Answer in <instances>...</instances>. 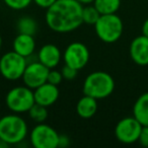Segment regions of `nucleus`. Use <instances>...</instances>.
Listing matches in <instances>:
<instances>
[{
    "instance_id": "nucleus-1",
    "label": "nucleus",
    "mask_w": 148,
    "mask_h": 148,
    "mask_svg": "<svg viewBox=\"0 0 148 148\" xmlns=\"http://www.w3.org/2000/svg\"><path fill=\"white\" fill-rule=\"evenodd\" d=\"M82 9V4L77 0H56L47 9L48 27L57 33H69L78 29L83 23Z\"/></svg>"
},
{
    "instance_id": "nucleus-2",
    "label": "nucleus",
    "mask_w": 148,
    "mask_h": 148,
    "mask_svg": "<svg viewBox=\"0 0 148 148\" xmlns=\"http://www.w3.org/2000/svg\"><path fill=\"white\" fill-rule=\"evenodd\" d=\"M115 89V81L109 73L103 71L92 72L85 78L83 83V93L101 99L108 97Z\"/></svg>"
},
{
    "instance_id": "nucleus-3",
    "label": "nucleus",
    "mask_w": 148,
    "mask_h": 148,
    "mask_svg": "<svg viewBox=\"0 0 148 148\" xmlns=\"http://www.w3.org/2000/svg\"><path fill=\"white\" fill-rule=\"evenodd\" d=\"M27 134V125L21 117L7 115L0 119V139L8 145L18 144Z\"/></svg>"
},
{
    "instance_id": "nucleus-4",
    "label": "nucleus",
    "mask_w": 148,
    "mask_h": 148,
    "mask_svg": "<svg viewBox=\"0 0 148 148\" xmlns=\"http://www.w3.org/2000/svg\"><path fill=\"white\" fill-rule=\"evenodd\" d=\"M97 37L105 43H115L123 34V21L116 13L101 14L95 25Z\"/></svg>"
},
{
    "instance_id": "nucleus-5",
    "label": "nucleus",
    "mask_w": 148,
    "mask_h": 148,
    "mask_svg": "<svg viewBox=\"0 0 148 148\" xmlns=\"http://www.w3.org/2000/svg\"><path fill=\"white\" fill-rule=\"evenodd\" d=\"M27 65L25 57L11 51L0 58V73L8 80H16L23 77Z\"/></svg>"
},
{
    "instance_id": "nucleus-6",
    "label": "nucleus",
    "mask_w": 148,
    "mask_h": 148,
    "mask_svg": "<svg viewBox=\"0 0 148 148\" xmlns=\"http://www.w3.org/2000/svg\"><path fill=\"white\" fill-rule=\"evenodd\" d=\"M36 103L35 95L32 88L27 86H16L8 91L6 105L14 113H25Z\"/></svg>"
},
{
    "instance_id": "nucleus-7",
    "label": "nucleus",
    "mask_w": 148,
    "mask_h": 148,
    "mask_svg": "<svg viewBox=\"0 0 148 148\" xmlns=\"http://www.w3.org/2000/svg\"><path fill=\"white\" fill-rule=\"evenodd\" d=\"M59 134L46 124L39 123L31 133V142L35 148H57Z\"/></svg>"
},
{
    "instance_id": "nucleus-8",
    "label": "nucleus",
    "mask_w": 148,
    "mask_h": 148,
    "mask_svg": "<svg viewBox=\"0 0 148 148\" xmlns=\"http://www.w3.org/2000/svg\"><path fill=\"white\" fill-rule=\"evenodd\" d=\"M143 126L135 117H127L122 119L117 124L115 135L120 142L124 144L135 143L139 139Z\"/></svg>"
},
{
    "instance_id": "nucleus-9",
    "label": "nucleus",
    "mask_w": 148,
    "mask_h": 148,
    "mask_svg": "<svg viewBox=\"0 0 148 148\" xmlns=\"http://www.w3.org/2000/svg\"><path fill=\"white\" fill-rule=\"evenodd\" d=\"M89 60V51L82 43L74 42L71 43L64 52L65 64L74 69L80 70L85 67Z\"/></svg>"
},
{
    "instance_id": "nucleus-10",
    "label": "nucleus",
    "mask_w": 148,
    "mask_h": 148,
    "mask_svg": "<svg viewBox=\"0 0 148 148\" xmlns=\"http://www.w3.org/2000/svg\"><path fill=\"white\" fill-rule=\"evenodd\" d=\"M49 71V68L43 65L40 61L27 63L21 78L25 86L32 89H36L37 87L47 82Z\"/></svg>"
},
{
    "instance_id": "nucleus-11",
    "label": "nucleus",
    "mask_w": 148,
    "mask_h": 148,
    "mask_svg": "<svg viewBox=\"0 0 148 148\" xmlns=\"http://www.w3.org/2000/svg\"><path fill=\"white\" fill-rule=\"evenodd\" d=\"M130 56L137 65H148V38L144 35L135 38L130 45Z\"/></svg>"
},
{
    "instance_id": "nucleus-12",
    "label": "nucleus",
    "mask_w": 148,
    "mask_h": 148,
    "mask_svg": "<svg viewBox=\"0 0 148 148\" xmlns=\"http://www.w3.org/2000/svg\"><path fill=\"white\" fill-rule=\"evenodd\" d=\"M36 103H39L44 107H50L59 97V89L57 85L51 84L49 82H45L41 86L37 87L34 91Z\"/></svg>"
},
{
    "instance_id": "nucleus-13",
    "label": "nucleus",
    "mask_w": 148,
    "mask_h": 148,
    "mask_svg": "<svg viewBox=\"0 0 148 148\" xmlns=\"http://www.w3.org/2000/svg\"><path fill=\"white\" fill-rule=\"evenodd\" d=\"M61 60V52L59 48L53 44L43 46L39 51V61L49 69H53Z\"/></svg>"
},
{
    "instance_id": "nucleus-14",
    "label": "nucleus",
    "mask_w": 148,
    "mask_h": 148,
    "mask_svg": "<svg viewBox=\"0 0 148 148\" xmlns=\"http://www.w3.org/2000/svg\"><path fill=\"white\" fill-rule=\"evenodd\" d=\"M36 49V43L34 36L18 34L13 41V51L17 54L27 58L34 53Z\"/></svg>"
},
{
    "instance_id": "nucleus-15",
    "label": "nucleus",
    "mask_w": 148,
    "mask_h": 148,
    "mask_svg": "<svg viewBox=\"0 0 148 148\" xmlns=\"http://www.w3.org/2000/svg\"><path fill=\"white\" fill-rule=\"evenodd\" d=\"M97 99L89 95L82 97L76 105L77 115L83 119H89L93 117L97 111Z\"/></svg>"
},
{
    "instance_id": "nucleus-16",
    "label": "nucleus",
    "mask_w": 148,
    "mask_h": 148,
    "mask_svg": "<svg viewBox=\"0 0 148 148\" xmlns=\"http://www.w3.org/2000/svg\"><path fill=\"white\" fill-rule=\"evenodd\" d=\"M133 116L142 126H148V92L141 95L135 101Z\"/></svg>"
},
{
    "instance_id": "nucleus-17",
    "label": "nucleus",
    "mask_w": 148,
    "mask_h": 148,
    "mask_svg": "<svg viewBox=\"0 0 148 148\" xmlns=\"http://www.w3.org/2000/svg\"><path fill=\"white\" fill-rule=\"evenodd\" d=\"M93 5L101 14H113L119 10L121 0H95Z\"/></svg>"
},
{
    "instance_id": "nucleus-18",
    "label": "nucleus",
    "mask_w": 148,
    "mask_h": 148,
    "mask_svg": "<svg viewBox=\"0 0 148 148\" xmlns=\"http://www.w3.org/2000/svg\"><path fill=\"white\" fill-rule=\"evenodd\" d=\"M38 25L36 21L31 16H23L17 21V31L19 34L34 36L37 33Z\"/></svg>"
},
{
    "instance_id": "nucleus-19",
    "label": "nucleus",
    "mask_w": 148,
    "mask_h": 148,
    "mask_svg": "<svg viewBox=\"0 0 148 148\" xmlns=\"http://www.w3.org/2000/svg\"><path fill=\"white\" fill-rule=\"evenodd\" d=\"M101 15V14L95 8V5H87L82 9V21L87 25H95Z\"/></svg>"
},
{
    "instance_id": "nucleus-20",
    "label": "nucleus",
    "mask_w": 148,
    "mask_h": 148,
    "mask_svg": "<svg viewBox=\"0 0 148 148\" xmlns=\"http://www.w3.org/2000/svg\"><path fill=\"white\" fill-rule=\"evenodd\" d=\"M29 117L37 123H43L48 118V110L47 107H44L39 103H35L29 111Z\"/></svg>"
},
{
    "instance_id": "nucleus-21",
    "label": "nucleus",
    "mask_w": 148,
    "mask_h": 148,
    "mask_svg": "<svg viewBox=\"0 0 148 148\" xmlns=\"http://www.w3.org/2000/svg\"><path fill=\"white\" fill-rule=\"evenodd\" d=\"M4 3L11 9L21 10L29 6L33 0H3Z\"/></svg>"
},
{
    "instance_id": "nucleus-22",
    "label": "nucleus",
    "mask_w": 148,
    "mask_h": 148,
    "mask_svg": "<svg viewBox=\"0 0 148 148\" xmlns=\"http://www.w3.org/2000/svg\"><path fill=\"white\" fill-rule=\"evenodd\" d=\"M62 79H63V75H62L61 71L50 69L49 74H48L47 82L51 83V84H54V85H57L58 86V85L61 83Z\"/></svg>"
},
{
    "instance_id": "nucleus-23",
    "label": "nucleus",
    "mask_w": 148,
    "mask_h": 148,
    "mask_svg": "<svg viewBox=\"0 0 148 148\" xmlns=\"http://www.w3.org/2000/svg\"><path fill=\"white\" fill-rule=\"evenodd\" d=\"M77 72H78V70L77 69H74V68L70 67V66L66 65V64L61 70V73H62V75H63V78L67 79V80H72V79L75 78L76 75H77Z\"/></svg>"
},
{
    "instance_id": "nucleus-24",
    "label": "nucleus",
    "mask_w": 148,
    "mask_h": 148,
    "mask_svg": "<svg viewBox=\"0 0 148 148\" xmlns=\"http://www.w3.org/2000/svg\"><path fill=\"white\" fill-rule=\"evenodd\" d=\"M139 143L144 147H148V126H143L140 133L139 139H138Z\"/></svg>"
},
{
    "instance_id": "nucleus-25",
    "label": "nucleus",
    "mask_w": 148,
    "mask_h": 148,
    "mask_svg": "<svg viewBox=\"0 0 148 148\" xmlns=\"http://www.w3.org/2000/svg\"><path fill=\"white\" fill-rule=\"evenodd\" d=\"M33 1L38 6L42 7V8H47V9L56 2V0H33Z\"/></svg>"
},
{
    "instance_id": "nucleus-26",
    "label": "nucleus",
    "mask_w": 148,
    "mask_h": 148,
    "mask_svg": "<svg viewBox=\"0 0 148 148\" xmlns=\"http://www.w3.org/2000/svg\"><path fill=\"white\" fill-rule=\"evenodd\" d=\"M70 144V139L66 135H60L59 136V143H58V147L65 148L67 146H69Z\"/></svg>"
},
{
    "instance_id": "nucleus-27",
    "label": "nucleus",
    "mask_w": 148,
    "mask_h": 148,
    "mask_svg": "<svg viewBox=\"0 0 148 148\" xmlns=\"http://www.w3.org/2000/svg\"><path fill=\"white\" fill-rule=\"evenodd\" d=\"M142 34H143L145 37L148 38V18L144 21L143 25H142Z\"/></svg>"
},
{
    "instance_id": "nucleus-28",
    "label": "nucleus",
    "mask_w": 148,
    "mask_h": 148,
    "mask_svg": "<svg viewBox=\"0 0 148 148\" xmlns=\"http://www.w3.org/2000/svg\"><path fill=\"white\" fill-rule=\"evenodd\" d=\"M78 2H80L81 4H84V5H89V4H91V3H93L95 2V0H77Z\"/></svg>"
},
{
    "instance_id": "nucleus-29",
    "label": "nucleus",
    "mask_w": 148,
    "mask_h": 148,
    "mask_svg": "<svg viewBox=\"0 0 148 148\" xmlns=\"http://www.w3.org/2000/svg\"><path fill=\"white\" fill-rule=\"evenodd\" d=\"M7 146H9V145L6 143V142H4L3 140L0 139V147H7Z\"/></svg>"
},
{
    "instance_id": "nucleus-30",
    "label": "nucleus",
    "mask_w": 148,
    "mask_h": 148,
    "mask_svg": "<svg viewBox=\"0 0 148 148\" xmlns=\"http://www.w3.org/2000/svg\"><path fill=\"white\" fill-rule=\"evenodd\" d=\"M1 46H2V40L0 38V50H1Z\"/></svg>"
}]
</instances>
